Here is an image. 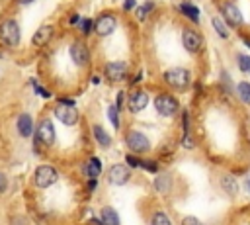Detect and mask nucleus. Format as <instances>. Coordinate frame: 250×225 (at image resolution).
<instances>
[{"label": "nucleus", "mask_w": 250, "mask_h": 225, "mask_svg": "<svg viewBox=\"0 0 250 225\" xmlns=\"http://www.w3.org/2000/svg\"><path fill=\"white\" fill-rule=\"evenodd\" d=\"M164 82L176 92H186L191 84V72L184 67H172L164 70Z\"/></svg>", "instance_id": "1"}, {"label": "nucleus", "mask_w": 250, "mask_h": 225, "mask_svg": "<svg viewBox=\"0 0 250 225\" xmlns=\"http://www.w3.org/2000/svg\"><path fill=\"white\" fill-rule=\"evenodd\" d=\"M152 106H154V110H156L160 115H164V117H172V115H176V112L180 110L178 98L172 96V94H166V92L156 94Z\"/></svg>", "instance_id": "2"}, {"label": "nucleus", "mask_w": 250, "mask_h": 225, "mask_svg": "<svg viewBox=\"0 0 250 225\" xmlns=\"http://www.w3.org/2000/svg\"><path fill=\"white\" fill-rule=\"evenodd\" d=\"M55 117L64 125H74L78 121V110L74 108L72 100H61L55 106Z\"/></svg>", "instance_id": "3"}, {"label": "nucleus", "mask_w": 250, "mask_h": 225, "mask_svg": "<svg viewBox=\"0 0 250 225\" xmlns=\"http://www.w3.org/2000/svg\"><path fill=\"white\" fill-rule=\"evenodd\" d=\"M125 143L131 155H145L150 151V141L143 131H129L125 137Z\"/></svg>", "instance_id": "4"}, {"label": "nucleus", "mask_w": 250, "mask_h": 225, "mask_svg": "<svg viewBox=\"0 0 250 225\" xmlns=\"http://www.w3.org/2000/svg\"><path fill=\"white\" fill-rule=\"evenodd\" d=\"M182 45H184V49L188 51V53H199L201 51V47H203V37H201V33L199 31H195L193 27H186L184 31H182Z\"/></svg>", "instance_id": "5"}, {"label": "nucleus", "mask_w": 250, "mask_h": 225, "mask_svg": "<svg viewBox=\"0 0 250 225\" xmlns=\"http://www.w3.org/2000/svg\"><path fill=\"white\" fill-rule=\"evenodd\" d=\"M127 70H129L127 63H123V61H111V63H107L104 67V76L109 82H121V80L127 78V74H129Z\"/></svg>", "instance_id": "6"}, {"label": "nucleus", "mask_w": 250, "mask_h": 225, "mask_svg": "<svg viewBox=\"0 0 250 225\" xmlns=\"http://www.w3.org/2000/svg\"><path fill=\"white\" fill-rule=\"evenodd\" d=\"M57 178H59L57 170H55L53 166H49V164H41V166H37L35 176H33L37 188H49V186H53V184L57 182Z\"/></svg>", "instance_id": "7"}, {"label": "nucleus", "mask_w": 250, "mask_h": 225, "mask_svg": "<svg viewBox=\"0 0 250 225\" xmlns=\"http://www.w3.org/2000/svg\"><path fill=\"white\" fill-rule=\"evenodd\" d=\"M0 37L10 47H16L20 43V25L16 23V20H6L0 25Z\"/></svg>", "instance_id": "8"}, {"label": "nucleus", "mask_w": 250, "mask_h": 225, "mask_svg": "<svg viewBox=\"0 0 250 225\" xmlns=\"http://www.w3.org/2000/svg\"><path fill=\"white\" fill-rule=\"evenodd\" d=\"M221 14H223L225 23H227L229 27H240V25H242V22H244L242 12H240V10H238V6H236V4H232V2H225V4L221 6Z\"/></svg>", "instance_id": "9"}, {"label": "nucleus", "mask_w": 250, "mask_h": 225, "mask_svg": "<svg viewBox=\"0 0 250 225\" xmlns=\"http://www.w3.org/2000/svg\"><path fill=\"white\" fill-rule=\"evenodd\" d=\"M117 27V18L113 14H102L96 22H94V31L100 35V37H107L115 31Z\"/></svg>", "instance_id": "10"}, {"label": "nucleus", "mask_w": 250, "mask_h": 225, "mask_svg": "<svg viewBox=\"0 0 250 225\" xmlns=\"http://www.w3.org/2000/svg\"><path fill=\"white\" fill-rule=\"evenodd\" d=\"M131 178V170L127 164H113L107 172V182L113 186H123Z\"/></svg>", "instance_id": "11"}, {"label": "nucleus", "mask_w": 250, "mask_h": 225, "mask_svg": "<svg viewBox=\"0 0 250 225\" xmlns=\"http://www.w3.org/2000/svg\"><path fill=\"white\" fill-rule=\"evenodd\" d=\"M146 104H148V92L143 90V88L133 90L131 96H129V100H127V106H129V110H131L133 113L143 112V110L146 108Z\"/></svg>", "instance_id": "12"}, {"label": "nucleus", "mask_w": 250, "mask_h": 225, "mask_svg": "<svg viewBox=\"0 0 250 225\" xmlns=\"http://www.w3.org/2000/svg\"><path fill=\"white\" fill-rule=\"evenodd\" d=\"M70 59H72L74 65L86 67V65L90 63V51H88V47H86L82 41H74V43L70 45Z\"/></svg>", "instance_id": "13"}, {"label": "nucleus", "mask_w": 250, "mask_h": 225, "mask_svg": "<svg viewBox=\"0 0 250 225\" xmlns=\"http://www.w3.org/2000/svg\"><path fill=\"white\" fill-rule=\"evenodd\" d=\"M37 141H41L43 145L51 147L55 143V127L51 119H43L37 127Z\"/></svg>", "instance_id": "14"}, {"label": "nucleus", "mask_w": 250, "mask_h": 225, "mask_svg": "<svg viewBox=\"0 0 250 225\" xmlns=\"http://www.w3.org/2000/svg\"><path fill=\"white\" fill-rule=\"evenodd\" d=\"M53 33H55V29H53V25H49V23H45V25H41L37 31H35V35H33V45H37V47H41V45H45V43H49L51 41V37H53Z\"/></svg>", "instance_id": "15"}, {"label": "nucleus", "mask_w": 250, "mask_h": 225, "mask_svg": "<svg viewBox=\"0 0 250 225\" xmlns=\"http://www.w3.org/2000/svg\"><path fill=\"white\" fill-rule=\"evenodd\" d=\"M18 131H20L21 137H31V133H33V119H31L29 113H21L18 117Z\"/></svg>", "instance_id": "16"}, {"label": "nucleus", "mask_w": 250, "mask_h": 225, "mask_svg": "<svg viewBox=\"0 0 250 225\" xmlns=\"http://www.w3.org/2000/svg\"><path fill=\"white\" fill-rule=\"evenodd\" d=\"M180 12H182L184 16H188L193 23L199 22V8H197V6L189 4V2H184V4H180Z\"/></svg>", "instance_id": "17"}, {"label": "nucleus", "mask_w": 250, "mask_h": 225, "mask_svg": "<svg viewBox=\"0 0 250 225\" xmlns=\"http://www.w3.org/2000/svg\"><path fill=\"white\" fill-rule=\"evenodd\" d=\"M92 133H94V139L102 145V147H109L111 145V137L105 133V129L102 125H94L92 127Z\"/></svg>", "instance_id": "18"}, {"label": "nucleus", "mask_w": 250, "mask_h": 225, "mask_svg": "<svg viewBox=\"0 0 250 225\" xmlns=\"http://www.w3.org/2000/svg\"><path fill=\"white\" fill-rule=\"evenodd\" d=\"M170 186H172V178H170V174H158V176H156V180H154V188H156V192L166 194V192L170 190Z\"/></svg>", "instance_id": "19"}, {"label": "nucleus", "mask_w": 250, "mask_h": 225, "mask_svg": "<svg viewBox=\"0 0 250 225\" xmlns=\"http://www.w3.org/2000/svg\"><path fill=\"white\" fill-rule=\"evenodd\" d=\"M102 223L104 225H119V215L113 207H104L102 209Z\"/></svg>", "instance_id": "20"}, {"label": "nucleus", "mask_w": 250, "mask_h": 225, "mask_svg": "<svg viewBox=\"0 0 250 225\" xmlns=\"http://www.w3.org/2000/svg\"><path fill=\"white\" fill-rule=\"evenodd\" d=\"M86 174L90 176V178H98L100 176V172H102V162H100V158L98 157H92L90 160H88V164H86Z\"/></svg>", "instance_id": "21"}, {"label": "nucleus", "mask_w": 250, "mask_h": 225, "mask_svg": "<svg viewBox=\"0 0 250 225\" xmlns=\"http://www.w3.org/2000/svg\"><path fill=\"white\" fill-rule=\"evenodd\" d=\"M211 25H213V29H215V33L221 37V39H229V29H227V25H225V22L221 20V18H213L211 20Z\"/></svg>", "instance_id": "22"}, {"label": "nucleus", "mask_w": 250, "mask_h": 225, "mask_svg": "<svg viewBox=\"0 0 250 225\" xmlns=\"http://www.w3.org/2000/svg\"><path fill=\"white\" fill-rule=\"evenodd\" d=\"M236 92H238L240 100H242L244 104H248V106H250V82H238Z\"/></svg>", "instance_id": "23"}, {"label": "nucleus", "mask_w": 250, "mask_h": 225, "mask_svg": "<svg viewBox=\"0 0 250 225\" xmlns=\"http://www.w3.org/2000/svg\"><path fill=\"white\" fill-rule=\"evenodd\" d=\"M107 117H109V121H111V125L115 127V129H119V110H117V106L115 104H109V108H107Z\"/></svg>", "instance_id": "24"}, {"label": "nucleus", "mask_w": 250, "mask_h": 225, "mask_svg": "<svg viewBox=\"0 0 250 225\" xmlns=\"http://www.w3.org/2000/svg\"><path fill=\"white\" fill-rule=\"evenodd\" d=\"M223 188H225V190H227V192H229L230 196H236V192H238L236 180H234L232 176H229V174H227V176L223 178Z\"/></svg>", "instance_id": "25"}, {"label": "nucleus", "mask_w": 250, "mask_h": 225, "mask_svg": "<svg viewBox=\"0 0 250 225\" xmlns=\"http://www.w3.org/2000/svg\"><path fill=\"white\" fill-rule=\"evenodd\" d=\"M150 225H172L168 215L164 211H156L152 217H150Z\"/></svg>", "instance_id": "26"}, {"label": "nucleus", "mask_w": 250, "mask_h": 225, "mask_svg": "<svg viewBox=\"0 0 250 225\" xmlns=\"http://www.w3.org/2000/svg\"><path fill=\"white\" fill-rule=\"evenodd\" d=\"M236 63H238V68L242 72H250V55H238Z\"/></svg>", "instance_id": "27"}, {"label": "nucleus", "mask_w": 250, "mask_h": 225, "mask_svg": "<svg viewBox=\"0 0 250 225\" xmlns=\"http://www.w3.org/2000/svg\"><path fill=\"white\" fill-rule=\"evenodd\" d=\"M150 8H152V2H146V4H143L141 8H137V20H141V22H143V20L148 16Z\"/></svg>", "instance_id": "28"}, {"label": "nucleus", "mask_w": 250, "mask_h": 225, "mask_svg": "<svg viewBox=\"0 0 250 225\" xmlns=\"http://www.w3.org/2000/svg\"><path fill=\"white\" fill-rule=\"evenodd\" d=\"M141 168L158 174V162H156V160H141Z\"/></svg>", "instance_id": "29"}, {"label": "nucleus", "mask_w": 250, "mask_h": 225, "mask_svg": "<svg viewBox=\"0 0 250 225\" xmlns=\"http://www.w3.org/2000/svg\"><path fill=\"white\" fill-rule=\"evenodd\" d=\"M125 164H127L129 168H141V158L135 157V155H127V157H125Z\"/></svg>", "instance_id": "30"}, {"label": "nucleus", "mask_w": 250, "mask_h": 225, "mask_svg": "<svg viewBox=\"0 0 250 225\" xmlns=\"http://www.w3.org/2000/svg\"><path fill=\"white\" fill-rule=\"evenodd\" d=\"M80 23H82V25H80L82 33H86V35H88V33H90L92 29H94V23H92V20H82Z\"/></svg>", "instance_id": "31"}, {"label": "nucleus", "mask_w": 250, "mask_h": 225, "mask_svg": "<svg viewBox=\"0 0 250 225\" xmlns=\"http://www.w3.org/2000/svg\"><path fill=\"white\" fill-rule=\"evenodd\" d=\"M182 225H203L197 217H193V215H188V217H184L182 219Z\"/></svg>", "instance_id": "32"}, {"label": "nucleus", "mask_w": 250, "mask_h": 225, "mask_svg": "<svg viewBox=\"0 0 250 225\" xmlns=\"http://www.w3.org/2000/svg\"><path fill=\"white\" fill-rule=\"evenodd\" d=\"M135 8H137V2H135V0H125V2H123V10H125V12H131V10H135Z\"/></svg>", "instance_id": "33"}, {"label": "nucleus", "mask_w": 250, "mask_h": 225, "mask_svg": "<svg viewBox=\"0 0 250 225\" xmlns=\"http://www.w3.org/2000/svg\"><path fill=\"white\" fill-rule=\"evenodd\" d=\"M6 188H8V178L0 172V194H2V192H6Z\"/></svg>", "instance_id": "34"}, {"label": "nucleus", "mask_w": 250, "mask_h": 225, "mask_svg": "<svg viewBox=\"0 0 250 225\" xmlns=\"http://www.w3.org/2000/svg\"><path fill=\"white\" fill-rule=\"evenodd\" d=\"M123 98H125V92H119V94H117V102H115L117 110H121V108H123Z\"/></svg>", "instance_id": "35"}, {"label": "nucleus", "mask_w": 250, "mask_h": 225, "mask_svg": "<svg viewBox=\"0 0 250 225\" xmlns=\"http://www.w3.org/2000/svg\"><path fill=\"white\" fill-rule=\"evenodd\" d=\"M88 188H90V190H96V188H98V178H90V180H88Z\"/></svg>", "instance_id": "36"}, {"label": "nucleus", "mask_w": 250, "mask_h": 225, "mask_svg": "<svg viewBox=\"0 0 250 225\" xmlns=\"http://www.w3.org/2000/svg\"><path fill=\"white\" fill-rule=\"evenodd\" d=\"M76 22H80V18H78V16H72V18H70V23H76Z\"/></svg>", "instance_id": "37"}, {"label": "nucleus", "mask_w": 250, "mask_h": 225, "mask_svg": "<svg viewBox=\"0 0 250 225\" xmlns=\"http://www.w3.org/2000/svg\"><path fill=\"white\" fill-rule=\"evenodd\" d=\"M33 0H18V4H31Z\"/></svg>", "instance_id": "38"}, {"label": "nucleus", "mask_w": 250, "mask_h": 225, "mask_svg": "<svg viewBox=\"0 0 250 225\" xmlns=\"http://www.w3.org/2000/svg\"><path fill=\"white\" fill-rule=\"evenodd\" d=\"M244 45H246V47L250 49V39H244Z\"/></svg>", "instance_id": "39"}]
</instances>
